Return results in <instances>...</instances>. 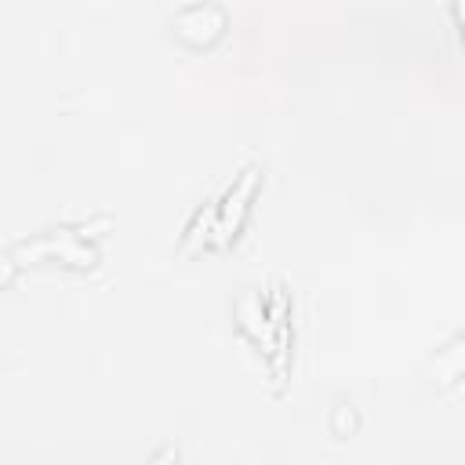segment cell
<instances>
[{"label":"cell","instance_id":"obj_1","mask_svg":"<svg viewBox=\"0 0 465 465\" xmlns=\"http://www.w3.org/2000/svg\"><path fill=\"white\" fill-rule=\"evenodd\" d=\"M44 254H58V258H69V262H94V251L76 243L73 236H58V240H36V243H25L11 254L15 258H44Z\"/></svg>","mask_w":465,"mask_h":465},{"label":"cell","instance_id":"obj_2","mask_svg":"<svg viewBox=\"0 0 465 465\" xmlns=\"http://www.w3.org/2000/svg\"><path fill=\"white\" fill-rule=\"evenodd\" d=\"M254 178H258V171L251 167L243 178H240V185L229 193V200H225V207H222V225L232 232L236 225H240V214H243V200L251 196V189H254Z\"/></svg>","mask_w":465,"mask_h":465},{"label":"cell","instance_id":"obj_3","mask_svg":"<svg viewBox=\"0 0 465 465\" xmlns=\"http://www.w3.org/2000/svg\"><path fill=\"white\" fill-rule=\"evenodd\" d=\"M465 367V341H458V345H450L447 352H443V360L432 367V378L436 381H447L450 374H458Z\"/></svg>","mask_w":465,"mask_h":465},{"label":"cell","instance_id":"obj_4","mask_svg":"<svg viewBox=\"0 0 465 465\" xmlns=\"http://www.w3.org/2000/svg\"><path fill=\"white\" fill-rule=\"evenodd\" d=\"M240 312H243V323L269 345V323H265V316H258V305H254V298H247L243 305H240Z\"/></svg>","mask_w":465,"mask_h":465},{"label":"cell","instance_id":"obj_5","mask_svg":"<svg viewBox=\"0 0 465 465\" xmlns=\"http://www.w3.org/2000/svg\"><path fill=\"white\" fill-rule=\"evenodd\" d=\"M171 458H174V454H171V450H167V454H163V458H160V461H156V465H171Z\"/></svg>","mask_w":465,"mask_h":465}]
</instances>
